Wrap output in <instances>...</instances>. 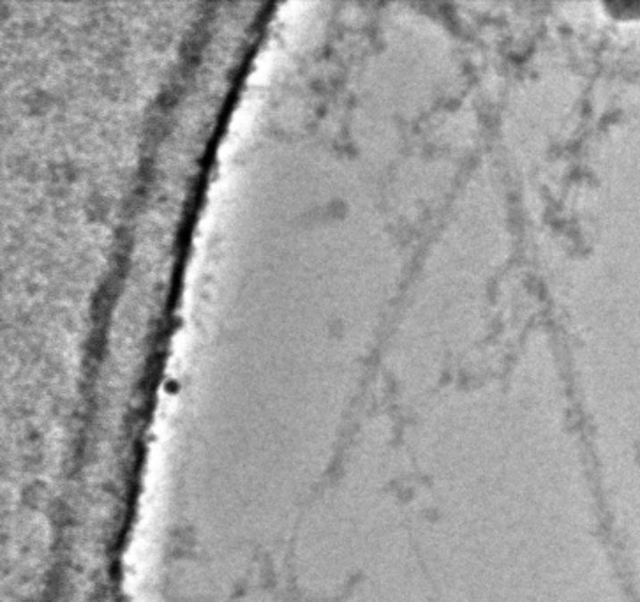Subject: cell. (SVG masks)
<instances>
[{"mask_svg":"<svg viewBox=\"0 0 640 602\" xmlns=\"http://www.w3.org/2000/svg\"><path fill=\"white\" fill-rule=\"evenodd\" d=\"M603 9L616 20H640V0H614L605 2Z\"/></svg>","mask_w":640,"mask_h":602,"instance_id":"obj_1","label":"cell"}]
</instances>
